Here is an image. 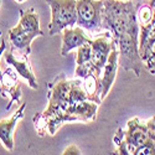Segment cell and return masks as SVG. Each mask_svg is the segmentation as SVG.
Returning a JSON list of instances; mask_svg holds the SVG:
<instances>
[{
    "instance_id": "9",
    "label": "cell",
    "mask_w": 155,
    "mask_h": 155,
    "mask_svg": "<svg viewBox=\"0 0 155 155\" xmlns=\"http://www.w3.org/2000/svg\"><path fill=\"white\" fill-rule=\"evenodd\" d=\"M155 54V20L148 25H139V55L148 62Z\"/></svg>"
},
{
    "instance_id": "16",
    "label": "cell",
    "mask_w": 155,
    "mask_h": 155,
    "mask_svg": "<svg viewBox=\"0 0 155 155\" xmlns=\"http://www.w3.org/2000/svg\"><path fill=\"white\" fill-rule=\"evenodd\" d=\"M92 42V41H91ZM91 42H86L77 47V55H76V64H82L91 61L92 57V45Z\"/></svg>"
},
{
    "instance_id": "8",
    "label": "cell",
    "mask_w": 155,
    "mask_h": 155,
    "mask_svg": "<svg viewBox=\"0 0 155 155\" xmlns=\"http://www.w3.org/2000/svg\"><path fill=\"white\" fill-rule=\"evenodd\" d=\"M25 108H26V103H22L20 108L10 118L0 120V140L6 150L14 149V129L24 118Z\"/></svg>"
},
{
    "instance_id": "21",
    "label": "cell",
    "mask_w": 155,
    "mask_h": 155,
    "mask_svg": "<svg viewBox=\"0 0 155 155\" xmlns=\"http://www.w3.org/2000/svg\"><path fill=\"white\" fill-rule=\"evenodd\" d=\"M145 4L153 10V14H154V18H155V0H147Z\"/></svg>"
},
{
    "instance_id": "10",
    "label": "cell",
    "mask_w": 155,
    "mask_h": 155,
    "mask_svg": "<svg viewBox=\"0 0 155 155\" xmlns=\"http://www.w3.org/2000/svg\"><path fill=\"white\" fill-rule=\"evenodd\" d=\"M118 57H119L118 50L114 48L108 57L106 66L103 67V71L101 74V99L102 101L108 96L110 88L115 81V77H117V71L119 66Z\"/></svg>"
},
{
    "instance_id": "22",
    "label": "cell",
    "mask_w": 155,
    "mask_h": 155,
    "mask_svg": "<svg viewBox=\"0 0 155 155\" xmlns=\"http://www.w3.org/2000/svg\"><path fill=\"white\" fill-rule=\"evenodd\" d=\"M15 2H18V3H24V2H26V0H15Z\"/></svg>"
},
{
    "instance_id": "12",
    "label": "cell",
    "mask_w": 155,
    "mask_h": 155,
    "mask_svg": "<svg viewBox=\"0 0 155 155\" xmlns=\"http://www.w3.org/2000/svg\"><path fill=\"white\" fill-rule=\"evenodd\" d=\"M89 38L82 28H66L62 30V45H61V56H66L71 50L80 47L86 42H91Z\"/></svg>"
},
{
    "instance_id": "24",
    "label": "cell",
    "mask_w": 155,
    "mask_h": 155,
    "mask_svg": "<svg viewBox=\"0 0 155 155\" xmlns=\"http://www.w3.org/2000/svg\"><path fill=\"white\" fill-rule=\"evenodd\" d=\"M0 6H2V0H0Z\"/></svg>"
},
{
    "instance_id": "17",
    "label": "cell",
    "mask_w": 155,
    "mask_h": 155,
    "mask_svg": "<svg viewBox=\"0 0 155 155\" xmlns=\"http://www.w3.org/2000/svg\"><path fill=\"white\" fill-rule=\"evenodd\" d=\"M154 14H153V10L144 3V5H141V8L138 10V21L139 25H148L149 22L154 21Z\"/></svg>"
},
{
    "instance_id": "2",
    "label": "cell",
    "mask_w": 155,
    "mask_h": 155,
    "mask_svg": "<svg viewBox=\"0 0 155 155\" xmlns=\"http://www.w3.org/2000/svg\"><path fill=\"white\" fill-rule=\"evenodd\" d=\"M102 26L112 34L114 40L125 32L139 34L137 4L133 0H104Z\"/></svg>"
},
{
    "instance_id": "3",
    "label": "cell",
    "mask_w": 155,
    "mask_h": 155,
    "mask_svg": "<svg viewBox=\"0 0 155 155\" xmlns=\"http://www.w3.org/2000/svg\"><path fill=\"white\" fill-rule=\"evenodd\" d=\"M114 144L117 145L115 154L123 155H137L139 148L148 141V128L147 122L138 117L129 119L127 128H119L113 138Z\"/></svg>"
},
{
    "instance_id": "20",
    "label": "cell",
    "mask_w": 155,
    "mask_h": 155,
    "mask_svg": "<svg viewBox=\"0 0 155 155\" xmlns=\"http://www.w3.org/2000/svg\"><path fill=\"white\" fill-rule=\"evenodd\" d=\"M145 66H147L148 70H154L155 68V54L148 62H145Z\"/></svg>"
},
{
    "instance_id": "23",
    "label": "cell",
    "mask_w": 155,
    "mask_h": 155,
    "mask_svg": "<svg viewBox=\"0 0 155 155\" xmlns=\"http://www.w3.org/2000/svg\"><path fill=\"white\" fill-rule=\"evenodd\" d=\"M150 72H151L153 74H155V68H154V70H150Z\"/></svg>"
},
{
    "instance_id": "7",
    "label": "cell",
    "mask_w": 155,
    "mask_h": 155,
    "mask_svg": "<svg viewBox=\"0 0 155 155\" xmlns=\"http://www.w3.org/2000/svg\"><path fill=\"white\" fill-rule=\"evenodd\" d=\"M91 45H92L91 63H92V67L94 71V76L101 78L103 67L106 66L110 52L114 48H117V44H115L112 34L109 31H106L104 34H102L98 37L93 38Z\"/></svg>"
},
{
    "instance_id": "4",
    "label": "cell",
    "mask_w": 155,
    "mask_h": 155,
    "mask_svg": "<svg viewBox=\"0 0 155 155\" xmlns=\"http://www.w3.org/2000/svg\"><path fill=\"white\" fill-rule=\"evenodd\" d=\"M114 41L119 52V66L124 71H132L139 77L144 63L139 55V34L125 32Z\"/></svg>"
},
{
    "instance_id": "6",
    "label": "cell",
    "mask_w": 155,
    "mask_h": 155,
    "mask_svg": "<svg viewBox=\"0 0 155 155\" xmlns=\"http://www.w3.org/2000/svg\"><path fill=\"white\" fill-rule=\"evenodd\" d=\"M104 0H77V26L89 32H99L102 26V12Z\"/></svg>"
},
{
    "instance_id": "18",
    "label": "cell",
    "mask_w": 155,
    "mask_h": 155,
    "mask_svg": "<svg viewBox=\"0 0 155 155\" xmlns=\"http://www.w3.org/2000/svg\"><path fill=\"white\" fill-rule=\"evenodd\" d=\"M147 128H148V139L155 145V115L147 120Z\"/></svg>"
},
{
    "instance_id": "1",
    "label": "cell",
    "mask_w": 155,
    "mask_h": 155,
    "mask_svg": "<svg viewBox=\"0 0 155 155\" xmlns=\"http://www.w3.org/2000/svg\"><path fill=\"white\" fill-rule=\"evenodd\" d=\"M47 101V108L32 119L40 135L46 130L50 135H55L64 123L92 122L97 117L99 106L81 80H67L63 73L48 83Z\"/></svg>"
},
{
    "instance_id": "19",
    "label": "cell",
    "mask_w": 155,
    "mask_h": 155,
    "mask_svg": "<svg viewBox=\"0 0 155 155\" xmlns=\"http://www.w3.org/2000/svg\"><path fill=\"white\" fill-rule=\"evenodd\" d=\"M62 154H63V155H71V154H77V155H80V154H82V153H81V150L77 148L76 145H70L68 148L64 149V151H63Z\"/></svg>"
},
{
    "instance_id": "5",
    "label": "cell",
    "mask_w": 155,
    "mask_h": 155,
    "mask_svg": "<svg viewBox=\"0 0 155 155\" xmlns=\"http://www.w3.org/2000/svg\"><path fill=\"white\" fill-rule=\"evenodd\" d=\"M51 8V21L48 35L54 36L66 28H73L77 24V0H46Z\"/></svg>"
},
{
    "instance_id": "15",
    "label": "cell",
    "mask_w": 155,
    "mask_h": 155,
    "mask_svg": "<svg viewBox=\"0 0 155 155\" xmlns=\"http://www.w3.org/2000/svg\"><path fill=\"white\" fill-rule=\"evenodd\" d=\"M18 26L26 32L44 36V31L40 28V18H38V14L34 9L20 10V20Z\"/></svg>"
},
{
    "instance_id": "13",
    "label": "cell",
    "mask_w": 155,
    "mask_h": 155,
    "mask_svg": "<svg viewBox=\"0 0 155 155\" xmlns=\"http://www.w3.org/2000/svg\"><path fill=\"white\" fill-rule=\"evenodd\" d=\"M36 37H38V35L24 31L18 25L9 30V40L12 47L20 50L24 55H29L31 52V42Z\"/></svg>"
},
{
    "instance_id": "11",
    "label": "cell",
    "mask_w": 155,
    "mask_h": 155,
    "mask_svg": "<svg viewBox=\"0 0 155 155\" xmlns=\"http://www.w3.org/2000/svg\"><path fill=\"white\" fill-rule=\"evenodd\" d=\"M29 55H24L22 54V57L21 58H18L14 56L12 51L10 52H5L4 54V58H5V62L10 66H12L15 68V71L22 77V78L26 80L28 84L32 88V89H37L38 88V84H37V81H36V77L31 70V64L29 62V58H28Z\"/></svg>"
},
{
    "instance_id": "14",
    "label": "cell",
    "mask_w": 155,
    "mask_h": 155,
    "mask_svg": "<svg viewBox=\"0 0 155 155\" xmlns=\"http://www.w3.org/2000/svg\"><path fill=\"white\" fill-rule=\"evenodd\" d=\"M5 77H6V83L5 82H0V93L4 97L6 96V93H9L11 96L9 104L6 106V110L10 109V107L12 106V103L15 101L19 102L21 98V91H20V82L16 78V76L14 74L11 70L5 71Z\"/></svg>"
}]
</instances>
